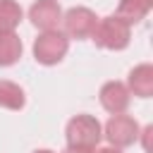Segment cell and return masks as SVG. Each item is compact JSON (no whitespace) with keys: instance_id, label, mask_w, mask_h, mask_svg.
<instances>
[{"instance_id":"1","label":"cell","mask_w":153,"mask_h":153,"mask_svg":"<svg viewBox=\"0 0 153 153\" xmlns=\"http://www.w3.org/2000/svg\"><path fill=\"white\" fill-rule=\"evenodd\" d=\"M100 139V124L88 115H76L67 124V143L69 148H93Z\"/></svg>"},{"instance_id":"2","label":"cell","mask_w":153,"mask_h":153,"mask_svg":"<svg viewBox=\"0 0 153 153\" xmlns=\"http://www.w3.org/2000/svg\"><path fill=\"white\" fill-rule=\"evenodd\" d=\"M93 41L103 48H112V50H120L129 43V24H124L122 19L117 17H108L103 22L96 24L93 29Z\"/></svg>"},{"instance_id":"3","label":"cell","mask_w":153,"mask_h":153,"mask_svg":"<svg viewBox=\"0 0 153 153\" xmlns=\"http://www.w3.org/2000/svg\"><path fill=\"white\" fill-rule=\"evenodd\" d=\"M67 53V38L57 31H45L43 36H38L36 45H33V55L38 62L43 65H55L62 60V55Z\"/></svg>"},{"instance_id":"4","label":"cell","mask_w":153,"mask_h":153,"mask_svg":"<svg viewBox=\"0 0 153 153\" xmlns=\"http://www.w3.org/2000/svg\"><path fill=\"white\" fill-rule=\"evenodd\" d=\"M96 24H98L96 14H93L91 10H86V7H74V10H69L67 17H65V29H67V33H69V36H76V38L91 36L93 29H96Z\"/></svg>"},{"instance_id":"5","label":"cell","mask_w":153,"mask_h":153,"mask_svg":"<svg viewBox=\"0 0 153 153\" xmlns=\"http://www.w3.org/2000/svg\"><path fill=\"white\" fill-rule=\"evenodd\" d=\"M136 131H139L136 122L131 117H127V115H115L108 122V139L115 146H129V143H134Z\"/></svg>"},{"instance_id":"6","label":"cell","mask_w":153,"mask_h":153,"mask_svg":"<svg viewBox=\"0 0 153 153\" xmlns=\"http://www.w3.org/2000/svg\"><path fill=\"white\" fill-rule=\"evenodd\" d=\"M31 22L38 26V29H45V31H53L60 22V5L55 0H38L33 7H31Z\"/></svg>"},{"instance_id":"7","label":"cell","mask_w":153,"mask_h":153,"mask_svg":"<svg viewBox=\"0 0 153 153\" xmlns=\"http://www.w3.org/2000/svg\"><path fill=\"white\" fill-rule=\"evenodd\" d=\"M100 103L105 105V110L120 115V112L127 108V103H129V93H127V88H124L120 81H110V84H105L103 91H100Z\"/></svg>"},{"instance_id":"8","label":"cell","mask_w":153,"mask_h":153,"mask_svg":"<svg viewBox=\"0 0 153 153\" xmlns=\"http://www.w3.org/2000/svg\"><path fill=\"white\" fill-rule=\"evenodd\" d=\"M19 22H22V7L14 0H0V33L14 31Z\"/></svg>"},{"instance_id":"9","label":"cell","mask_w":153,"mask_h":153,"mask_svg":"<svg viewBox=\"0 0 153 153\" xmlns=\"http://www.w3.org/2000/svg\"><path fill=\"white\" fill-rule=\"evenodd\" d=\"M129 84H131L136 96H151V91H153V69L148 65L136 67L129 76Z\"/></svg>"},{"instance_id":"10","label":"cell","mask_w":153,"mask_h":153,"mask_svg":"<svg viewBox=\"0 0 153 153\" xmlns=\"http://www.w3.org/2000/svg\"><path fill=\"white\" fill-rule=\"evenodd\" d=\"M148 0H122L120 5V12H117V19H122L124 24H131V22H139L146 12H148Z\"/></svg>"},{"instance_id":"11","label":"cell","mask_w":153,"mask_h":153,"mask_svg":"<svg viewBox=\"0 0 153 153\" xmlns=\"http://www.w3.org/2000/svg\"><path fill=\"white\" fill-rule=\"evenodd\" d=\"M22 55V41L10 31L0 33V65H12Z\"/></svg>"},{"instance_id":"12","label":"cell","mask_w":153,"mask_h":153,"mask_svg":"<svg viewBox=\"0 0 153 153\" xmlns=\"http://www.w3.org/2000/svg\"><path fill=\"white\" fill-rule=\"evenodd\" d=\"M0 105L10 108V110H19L24 105V91L12 84V81H0Z\"/></svg>"},{"instance_id":"13","label":"cell","mask_w":153,"mask_h":153,"mask_svg":"<svg viewBox=\"0 0 153 153\" xmlns=\"http://www.w3.org/2000/svg\"><path fill=\"white\" fill-rule=\"evenodd\" d=\"M67 153H93L91 148H69Z\"/></svg>"},{"instance_id":"14","label":"cell","mask_w":153,"mask_h":153,"mask_svg":"<svg viewBox=\"0 0 153 153\" xmlns=\"http://www.w3.org/2000/svg\"><path fill=\"white\" fill-rule=\"evenodd\" d=\"M98 153H122V151H117V148H103V151H98Z\"/></svg>"},{"instance_id":"15","label":"cell","mask_w":153,"mask_h":153,"mask_svg":"<svg viewBox=\"0 0 153 153\" xmlns=\"http://www.w3.org/2000/svg\"><path fill=\"white\" fill-rule=\"evenodd\" d=\"M36 153H50V151H36Z\"/></svg>"}]
</instances>
